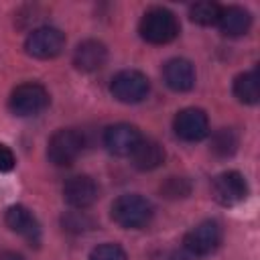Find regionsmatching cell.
I'll use <instances>...</instances> for the list:
<instances>
[{"label":"cell","instance_id":"6da1fadb","mask_svg":"<svg viewBox=\"0 0 260 260\" xmlns=\"http://www.w3.org/2000/svg\"><path fill=\"white\" fill-rule=\"evenodd\" d=\"M152 213H154L152 203L138 193L120 195L112 203V219L124 230H140L148 225Z\"/></svg>","mask_w":260,"mask_h":260},{"label":"cell","instance_id":"7a4b0ae2","mask_svg":"<svg viewBox=\"0 0 260 260\" xmlns=\"http://www.w3.org/2000/svg\"><path fill=\"white\" fill-rule=\"evenodd\" d=\"M138 32L150 45H167L179 35V20L171 10L156 6L142 14Z\"/></svg>","mask_w":260,"mask_h":260},{"label":"cell","instance_id":"3957f363","mask_svg":"<svg viewBox=\"0 0 260 260\" xmlns=\"http://www.w3.org/2000/svg\"><path fill=\"white\" fill-rule=\"evenodd\" d=\"M83 150V136L73 128L57 130L47 144V156L55 167H69Z\"/></svg>","mask_w":260,"mask_h":260},{"label":"cell","instance_id":"277c9868","mask_svg":"<svg viewBox=\"0 0 260 260\" xmlns=\"http://www.w3.org/2000/svg\"><path fill=\"white\" fill-rule=\"evenodd\" d=\"M49 106V91L41 83H20L14 87L8 100V108L12 114L26 118V116H37Z\"/></svg>","mask_w":260,"mask_h":260},{"label":"cell","instance_id":"5b68a950","mask_svg":"<svg viewBox=\"0 0 260 260\" xmlns=\"http://www.w3.org/2000/svg\"><path fill=\"white\" fill-rule=\"evenodd\" d=\"M148 77L136 69H124L114 75L110 83L112 95L122 104H138L148 95Z\"/></svg>","mask_w":260,"mask_h":260},{"label":"cell","instance_id":"8992f818","mask_svg":"<svg viewBox=\"0 0 260 260\" xmlns=\"http://www.w3.org/2000/svg\"><path fill=\"white\" fill-rule=\"evenodd\" d=\"M65 49V35L55 26L32 28L24 41V51L35 59H53Z\"/></svg>","mask_w":260,"mask_h":260},{"label":"cell","instance_id":"52a82bcc","mask_svg":"<svg viewBox=\"0 0 260 260\" xmlns=\"http://www.w3.org/2000/svg\"><path fill=\"white\" fill-rule=\"evenodd\" d=\"M219 244H221V228L213 219L199 221L183 238L185 250L193 256H207V254L215 252L219 248Z\"/></svg>","mask_w":260,"mask_h":260},{"label":"cell","instance_id":"ba28073f","mask_svg":"<svg viewBox=\"0 0 260 260\" xmlns=\"http://www.w3.org/2000/svg\"><path fill=\"white\" fill-rule=\"evenodd\" d=\"M173 130L185 142H199L209 134V118L201 108H185L175 116Z\"/></svg>","mask_w":260,"mask_h":260},{"label":"cell","instance_id":"9c48e42d","mask_svg":"<svg viewBox=\"0 0 260 260\" xmlns=\"http://www.w3.org/2000/svg\"><path fill=\"white\" fill-rule=\"evenodd\" d=\"M211 195L221 205H236L248 197V183L238 171H223L211 183Z\"/></svg>","mask_w":260,"mask_h":260},{"label":"cell","instance_id":"30bf717a","mask_svg":"<svg viewBox=\"0 0 260 260\" xmlns=\"http://www.w3.org/2000/svg\"><path fill=\"white\" fill-rule=\"evenodd\" d=\"M100 197L98 183L87 175H75L65 181L63 185V199L73 209H87Z\"/></svg>","mask_w":260,"mask_h":260},{"label":"cell","instance_id":"8fae6325","mask_svg":"<svg viewBox=\"0 0 260 260\" xmlns=\"http://www.w3.org/2000/svg\"><path fill=\"white\" fill-rule=\"evenodd\" d=\"M140 140H142L140 130L126 122L108 126L104 132V146L116 156H130Z\"/></svg>","mask_w":260,"mask_h":260},{"label":"cell","instance_id":"7c38bea8","mask_svg":"<svg viewBox=\"0 0 260 260\" xmlns=\"http://www.w3.org/2000/svg\"><path fill=\"white\" fill-rule=\"evenodd\" d=\"M4 221L6 225L16 232L18 236H22L28 244H39L41 240V225L37 221V217L32 215V211L24 205H12L6 209V215H4Z\"/></svg>","mask_w":260,"mask_h":260},{"label":"cell","instance_id":"4fadbf2b","mask_svg":"<svg viewBox=\"0 0 260 260\" xmlns=\"http://www.w3.org/2000/svg\"><path fill=\"white\" fill-rule=\"evenodd\" d=\"M108 61V49L102 41L87 39L81 41L73 51V65L83 73H93L102 69Z\"/></svg>","mask_w":260,"mask_h":260},{"label":"cell","instance_id":"5bb4252c","mask_svg":"<svg viewBox=\"0 0 260 260\" xmlns=\"http://www.w3.org/2000/svg\"><path fill=\"white\" fill-rule=\"evenodd\" d=\"M162 77H165V83L173 91H189L195 85V69L191 61L181 59V57L165 63Z\"/></svg>","mask_w":260,"mask_h":260},{"label":"cell","instance_id":"9a60e30c","mask_svg":"<svg viewBox=\"0 0 260 260\" xmlns=\"http://www.w3.org/2000/svg\"><path fill=\"white\" fill-rule=\"evenodd\" d=\"M219 30L225 37H242L250 30L252 26V16L246 8L242 6H221L219 18L215 22Z\"/></svg>","mask_w":260,"mask_h":260},{"label":"cell","instance_id":"2e32d148","mask_svg":"<svg viewBox=\"0 0 260 260\" xmlns=\"http://www.w3.org/2000/svg\"><path fill=\"white\" fill-rule=\"evenodd\" d=\"M132 165L138 171H154L165 162V148L150 138H142L132 150Z\"/></svg>","mask_w":260,"mask_h":260},{"label":"cell","instance_id":"e0dca14e","mask_svg":"<svg viewBox=\"0 0 260 260\" xmlns=\"http://www.w3.org/2000/svg\"><path fill=\"white\" fill-rule=\"evenodd\" d=\"M234 95L242 104H256L258 102V98H260V81H258L256 69L240 73L234 79Z\"/></svg>","mask_w":260,"mask_h":260},{"label":"cell","instance_id":"ac0fdd59","mask_svg":"<svg viewBox=\"0 0 260 260\" xmlns=\"http://www.w3.org/2000/svg\"><path fill=\"white\" fill-rule=\"evenodd\" d=\"M219 10H221V6L215 4V2H195L189 8V16H191L193 22H197L201 26H209V24L217 22Z\"/></svg>","mask_w":260,"mask_h":260},{"label":"cell","instance_id":"d6986e66","mask_svg":"<svg viewBox=\"0 0 260 260\" xmlns=\"http://www.w3.org/2000/svg\"><path fill=\"white\" fill-rule=\"evenodd\" d=\"M238 138L230 128H221L211 136V150L219 156H230L236 152Z\"/></svg>","mask_w":260,"mask_h":260},{"label":"cell","instance_id":"ffe728a7","mask_svg":"<svg viewBox=\"0 0 260 260\" xmlns=\"http://www.w3.org/2000/svg\"><path fill=\"white\" fill-rule=\"evenodd\" d=\"M63 228H65L67 232L81 234V232H87V230L93 228V219H91L83 209L69 211L67 215H63Z\"/></svg>","mask_w":260,"mask_h":260},{"label":"cell","instance_id":"44dd1931","mask_svg":"<svg viewBox=\"0 0 260 260\" xmlns=\"http://www.w3.org/2000/svg\"><path fill=\"white\" fill-rule=\"evenodd\" d=\"M160 193L167 199H181V197H187L191 193V183L185 177H169L162 183Z\"/></svg>","mask_w":260,"mask_h":260},{"label":"cell","instance_id":"7402d4cb","mask_svg":"<svg viewBox=\"0 0 260 260\" xmlns=\"http://www.w3.org/2000/svg\"><path fill=\"white\" fill-rule=\"evenodd\" d=\"M89 260H128V256L118 244H100L89 252Z\"/></svg>","mask_w":260,"mask_h":260},{"label":"cell","instance_id":"603a6c76","mask_svg":"<svg viewBox=\"0 0 260 260\" xmlns=\"http://www.w3.org/2000/svg\"><path fill=\"white\" fill-rule=\"evenodd\" d=\"M14 165H16L14 152H12L6 144H0V173H8V171H12Z\"/></svg>","mask_w":260,"mask_h":260},{"label":"cell","instance_id":"cb8c5ba5","mask_svg":"<svg viewBox=\"0 0 260 260\" xmlns=\"http://www.w3.org/2000/svg\"><path fill=\"white\" fill-rule=\"evenodd\" d=\"M0 260H24L20 254H14V252H6V254H2V258Z\"/></svg>","mask_w":260,"mask_h":260}]
</instances>
